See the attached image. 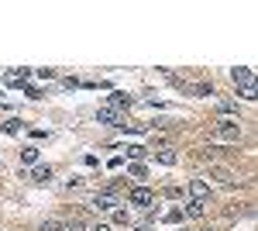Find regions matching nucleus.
<instances>
[{"label":"nucleus","mask_w":258,"mask_h":231,"mask_svg":"<svg viewBox=\"0 0 258 231\" xmlns=\"http://www.w3.org/2000/svg\"><path fill=\"white\" fill-rule=\"evenodd\" d=\"M238 135H241V124H238V121H231V117H220V121H217V138L238 142Z\"/></svg>","instance_id":"nucleus-1"},{"label":"nucleus","mask_w":258,"mask_h":231,"mask_svg":"<svg viewBox=\"0 0 258 231\" xmlns=\"http://www.w3.org/2000/svg\"><path fill=\"white\" fill-rule=\"evenodd\" d=\"M152 200H155V193L145 190V186H138V190H131V193H128V204H134V207H148Z\"/></svg>","instance_id":"nucleus-2"},{"label":"nucleus","mask_w":258,"mask_h":231,"mask_svg":"<svg viewBox=\"0 0 258 231\" xmlns=\"http://www.w3.org/2000/svg\"><path fill=\"white\" fill-rule=\"evenodd\" d=\"M190 193H193V200H206L210 197V183L206 179H193L190 183Z\"/></svg>","instance_id":"nucleus-3"},{"label":"nucleus","mask_w":258,"mask_h":231,"mask_svg":"<svg viewBox=\"0 0 258 231\" xmlns=\"http://www.w3.org/2000/svg\"><path fill=\"white\" fill-rule=\"evenodd\" d=\"M97 121H103V124H117V128H121V114L110 111V107H100V111H97Z\"/></svg>","instance_id":"nucleus-4"},{"label":"nucleus","mask_w":258,"mask_h":231,"mask_svg":"<svg viewBox=\"0 0 258 231\" xmlns=\"http://www.w3.org/2000/svg\"><path fill=\"white\" fill-rule=\"evenodd\" d=\"M183 86L196 97H213V83H183Z\"/></svg>","instance_id":"nucleus-5"},{"label":"nucleus","mask_w":258,"mask_h":231,"mask_svg":"<svg viewBox=\"0 0 258 231\" xmlns=\"http://www.w3.org/2000/svg\"><path fill=\"white\" fill-rule=\"evenodd\" d=\"M210 176L220 179V183H234V179H238V176H234L231 169H224V166H210Z\"/></svg>","instance_id":"nucleus-6"},{"label":"nucleus","mask_w":258,"mask_h":231,"mask_svg":"<svg viewBox=\"0 0 258 231\" xmlns=\"http://www.w3.org/2000/svg\"><path fill=\"white\" fill-rule=\"evenodd\" d=\"M93 207H97V211H110V207H117V200H114L110 193H97V197H93Z\"/></svg>","instance_id":"nucleus-7"},{"label":"nucleus","mask_w":258,"mask_h":231,"mask_svg":"<svg viewBox=\"0 0 258 231\" xmlns=\"http://www.w3.org/2000/svg\"><path fill=\"white\" fill-rule=\"evenodd\" d=\"M231 76H234V83L248 86V83H252V69H248V66H238V69H231Z\"/></svg>","instance_id":"nucleus-8"},{"label":"nucleus","mask_w":258,"mask_h":231,"mask_svg":"<svg viewBox=\"0 0 258 231\" xmlns=\"http://www.w3.org/2000/svg\"><path fill=\"white\" fill-rule=\"evenodd\" d=\"M186 214H190V218H203V214H206V204H203V200H190V204H186Z\"/></svg>","instance_id":"nucleus-9"},{"label":"nucleus","mask_w":258,"mask_h":231,"mask_svg":"<svg viewBox=\"0 0 258 231\" xmlns=\"http://www.w3.org/2000/svg\"><path fill=\"white\" fill-rule=\"evenodd\" d=\"M131 104H134V100H131L128 93H110V111H114V107H131Z\"/></svg>","instance_id":"nucleus-10"},{"label":"nucleus","mask_w":258,"mask_h":231,"mask_svg":"<svg viewBox=\"0 0 258 231\" xmlns=\"http://www.w3.org/2000/svg\"><path fill=\"white\" fill-rule=\"evenodd\" d=\"M31 176H35V183H49V179H52V169H49V166H38Z\"/></svg>","instance_id":"nucleus-11"},{"label":"nucleus","mask_w":258,"mask_h":231,"mask_svg":"<svg viewBox=\"0 0 258 231\" xmlns=\"http://www.w3.org/2000/svg\"><path fill=\"white\" fill-rule=\"evenodd\" d=\"M217 107H220V114H238V104L234 100H220Z\"/></svg>","instance_id":"nucleus-12"},{"label":"nucleus","mask_w":258,"mask_h":231,"mask_svg":"<svg viewBox=\"0 0 258 231\" xmlns=\"http://www.w3.org/2000/svg\"><path fill=\"white\" fill-rule=\"evenodd\" d=\"M158 162L172 166V162H176V152H172V149H162V152H158Z\"/></svg>","instance_id":"nucleus-13"},{"label":"nucleus","mask_w":258,"mask_h":231,"mask_svg":"<svg viewBox=\"0 0 258 231\" xmlns=\"http://www.w3.org/2000/svg\"><path fill=\"white\" fill-rule=\"evenodd\" d=\"M21 159H24V162H35V159H38V149H35V145H28V149L21 152Z\"/></svg>","instance_id":"nucleus-14"},{"label":"nucleus","mask_w":258,"mask_h":231,"mask_svg":"<svg viewBox=\"0 0 258 231\" xmlns=\"http://www.w3.org/2000/svg\"><path fill=\"white\" fill-rule=\"evenodd\" d=\"M241 97H245V100H255L258 93H255V83H248V86H241Z\"/></svg>","instance_id":"nucleus-15"},{"label":"nucleus","mask_w":258,"mask_h":231,"mask_svg":"<svg viewBox=\"0 0 258 231\" xmlns=\"http://www.w3.org/2000/svg\"><path fill=\"white\" fill-rule=\"evenodd\" d=\"M42 231H65V225H59V221H45Z\"/></svg>","instance_id":"nucleus-16"},{"label":"nucleus","mask_w":258,"mask_h":231,"mask_svg":"<svg viewBox=\"0 0 258 231\" xmlns=\"http://www.w3.org/2000/svg\"><path fill=\"white\" fill-rule=\"evenodd\" d=\"M3 131H7V135H14V131H21V121H7V124H3Z\"/></svg>","instance_id":"nucleus-17"},{"label":"nucleus","mask_w":258,"mask_h":231,"mask_svg":"<svg viewBox=\"0 0 258 231\" xmlns=\"http://www.w3.org/2000/svg\"><path fill=\"white\" fill-rule=\"evenodd\" d=\"M165 221H169V225H176V221H183V211H169V214H165Z\"/></svg>","instance_id":"nucleus-18"},{"label":"nucleus","mask_w":258,"mask_h":231,"mask_svg":"<svg viewBox=\"0 0 258 231\" xmlns=\"http://www.w3.org/2000/svg\"><path fill=\"white\" fill-rule=\"evenodd\" d=\"M65 231H86V225L83 221H72V225H65Z\"/></svg>","instance_id":"nucleus-19"},{"label":"nucleus","mask_w":258,"mask_h":231,"mask_svg":"<svg viewBox=\"0 0 258 231\" xmlns=\"http://www.w3.org/2000/svg\"><path fill=\"white\" fill-rule=\"evenodd\" d=\"M90 231H110V225H93Z\"/></svg>","instance_id":"nucleus-20"},{"label":"nucleus","mask_w":258,"mask_h":231,"mask_svg":"<svg viewBox=\"0 0 258 231\" xmlns=\"http://www.w3.org/2000/svg\"><path fill=\"white\" fill-rule=\"evenodd\" d=\"M134 231H152V228H134Z\"/></svg>","instance_id":"nucleus-21"}]
</instances>
